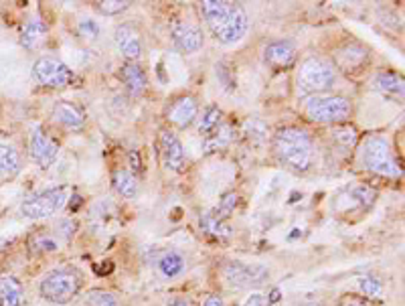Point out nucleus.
Returning <instances> with one entry per match:
<instances>
[{
	"label": "nucleus",
	"instance_id": "4be33fe9",
	"mask_svg": "<svg viewBox=\"0 0 405 306\" xmlns=\"http://www.w3.org/2000/svg\"><path fill=\"white\" fill-rule=\"evenodd\" d=\"M45 35H47V25H45L41 18H31V20L22 27L20 43H22V47H27V49H35L36 45L45 39Z\"/></svg>",
	"mask_w": 405,
	"mask_h": 306
},
{
	"label": "nucleus",
	"instance_id": "c85d7f7f",
	"mask_svg": "<svg viewBox=\"0 0 405 306\" xmlns=\"http://www.w3.org/2000/svg\"><path fill=\"white\" fill-rule=\"evenodd\" d=\"M359 290L367 296V298H383V284L381 280L373 278V276H363L359 278Z\"/></svg>",
	"mask_w": 405,
	"mask_h": 306
},
{
	"label": "nucleus",
	"instance_id": "4c0bfd02",
	"mask_svg": "<svg viewBox=\"0 0 405 306\" xmlns=\"http://www.w3.org/2000/svg\"><path fill=\"white\" fill-rule=\"evenodd\" d=\"M340 306H363L361 302H357V300H345Z\"/></svg>",
	"mask_w": 405,
	"mask_h": 306
},
{
	"label": "nucleus",
	"instance_id": "f8f14e48",
	"mask_svg": "<svg viewBox=\"0 0 405 306\" xmlns=\"http://www.w3.org/2000/svg\"><path fill=\"white\" fill-rule=\"evenodd\" d=\"M173 36H175L176 47L185 53H197L205 43L201 29L191 22H176L173 27Z\"/></svg>",
	"mask_w": 405,
	"mask_h": 306
},
{
	"label": "nucleus",
	"instance_id": "f03ea898",
	"mask_svg": "<svg viewBox=\"0 0 405 306\" xmlns=\"http://www.w3.org/2000/svg\"><path fill=\"white\" fill-rule=\"evenodd\" d=\"M274 150L282 164L292 171H306L312 162V140L300 128H284L274 138Z\"/></svg>",
	"mask_w": 405,
	"mask_h": 306
},
{
	"label": "nucleus",
	"instance_id": "58836bf2",
	"mask_svg": "<svg viewBox=\"0 0 405 306\" xmlns=\"http://www.w3.org/2000/svg\"><path fill=\"white\" fill-rule=\"evenodd\" d=\"M304 306H317V305H304Z\"/></svg>",
	"mask_w": 405,
	"mask_h": 306
},
{
	"label": "nucleus",
	"instance_id": "9d476101",
	"mask_svg": "<svg viewBox=\"0 0 405 306\" xmlns=\"http://www.w3.org/2000/svg\"><path fill=\"white\" fill-rule=\"evenodd\" d=\"M57 154H59L57 142L51 140L41 128H36L35 132H33V136H31V159L39 166L47 168V166H51L57 161Z\"/></svg>",
	"mask_w": 405,
	"mask_h": 306
},
{
	"label": "nucleus",
	"instance_id": "7ed1b4c3",
	"mask_svg": "<svg viewBox=\"0 0 405 306\" xmlns=\"http://www.w3.org/2000/svg\"><path fill=\"white\" fill-rule=\"evenodd\" d=\"M361 162L367 171L381 177L397 179L401 175V168L391 152V146L383 136H369L365 140L361 150Z\"/></svg>",
	"mask_w": 405,
	"mask_h": 306
},
{
	"label": "nucleus",
	"instance_id": "6ab92c4d",
	"mask_svg": "<svg viewBox=\"0 0 405 306\" xmlns=\"http://www.w3.org/2000/svg\"><path fill=\"white\" fill-rule=\"evenodd\" d=\"M22 302V286L17 278L2 274L0 276V306H20Z\"/></svg>",
	"mask_w": 405,
	"mask_h": 306
},
{
	"label": "nucleus",
	"instance_id": "cd10ccee",
	"mask_svg": "<svg viewBox=\"0 0 405 306\" xmlns=\"http://www.w3.org/2000/svg\"><path fill=\"white\" fill-rule=\"evenodd\" d=\"M221 126V109L219 108H207L203 112V118L199 120V132L209 136L217 128Z\"/></svg>",
	"mask_w": 405,
	"mask_h": 306
},
{
	"label": "nucleus",
	"instance_id": "72a5a7b5",
	"mask_svg": "<svg viewBox=\"0 0 405 306\" xmlns=\"http://www.w3.org/2000/svg\"><path fill=\"white\" fill-rule=\"evenodd\" d=\"M333 134H335V140H338L343 146H352L357 142V132H354V128H335Z\"/></svg>",
	"mask_w": 405,
	"mask_h": 306
},
{
	"label": "nucleus",
	"instance_id": "ddd939ff",
	"mask_svg": "<svg viewBox=\"0 0 405 306\" xmlns=\"http://www.w3.org/2000/svg\"><path fill=\"white\" fill-rule=\"evenodd\" d=\"M114 41H116L118 51H120L128 61H136V59H140L142 55L140 35H138L132 27H128V25L118 27L116 33H114Z\"/></svg>",
	"mask_w": 405,
	"mask_h": 306
},
{
	"label": "nucleus",
	"instance_id": "f3484780",
	"mask_svg": "<svg viewBox=\"0 0 405 306\" xmlns=\"http://www.w3.org/2000/svg\"><path fill=\"white\" fill-rule=\"evenodd\" d=\"M120 77H122V81L126 84V88L130 90L132 95L144 93L146 86H148L146 73H144V69H142L140 65H136V63H126L122 67V72H120Z\"/></svg>",
	"mask_w": 405,
	"mask_h": 306
},
{
	"label": "nucleus",
	"instance_id": "9b49d317",
	"mask_svg": "<svg viewBox=\"0 0 405 306\" xmlns=\"http://www.w3.org/2000/svg\"><path fill=\"white\" fill-rule=\"evenodd\" d=\"M160 154L162 162L168 171H180L185 164V148L180 145L178 136L171 130L160 132Z\"/></svg>",
	"mask_w": 405,
	"mask_h": 306
},
{
	"label": "nucleus",
	"instance_id": "f257e3e1",
	"mask_svg": "<svg viewBox=\"0 0 405 306\" xmlns=\"http://www.w3.org/2000/svg\"><path fill=\"white\" fill-rule=\"evenodd\" d=\"M203 15L211 27L213 35L223 45H233L241 41L247 33V15L239 4L223 2V0H205Z\"/></svg>",
	"mask_w": 405,
	"mask_h": 306
},
{
	"label": "nucleus",
	"instance_id": "6e6552de",
	"mask_svg": "<svg viewBox=\"0 0 405 306\" xmlns=\"http://www.w3.org/2000/svg\"><path fill=\"white\" fill-rule=\"evenodd\" d=\"M33 77L47 88H65L71 84L73 73L63 61L55 57H41L33 65Z\"/></svg>",
	"mask_w": 405,
	"mask_h": 306
},
{
	"label": "nucleus",
	"instance_id": "f704fd0d",
	"mask_svg": "<svg viewBox=\"0 0 405 306\" xmlns=\"http://www.w3.org/2000/svg\"><path fill=\"white\" fill-rule=\"evenodd\" d=\"M241 306H267V300L264 294H251V296H247V300Z\"/></svg>",
	"mask_w": 405,
	"mask_h": 306
},
{
	"label": "nucleus",
	"instance_id": "1a4fd4ad",
	"mask_svg": "<svg viewBox=\"0 0 405 306\" xmlns=\"http://www.w3.org/2000/svg\"><path fill=\"white\" fill-rule=\"evenodd\" d=\"M223 276L235 288H249L264 284L270 276V270L262 264H244V262H230L223 268Z\"/></svg>",
	"mask_w": 405,
	"mask_h": 306
},
{
	"label": "nucleus",
	"instance_id": "2eb2a0df",
	"mask_svg": "<svg viewBox=\"0 0 405 306\" xmlns=\"http://www.w3.org/2000/svg\"><path fill=\"white\" fill-rule=\"evenodd\" d=\"M265 61L276 67V69H284L290 67L296 59V49L290 41H276L272 45L265 47Z\"/></svg>",
	"mask_w": 405,
	"mask_h": 306
},
{
	"label": "nucleus",
	"instance_id": "2f4dec72",
	"mask_svg": "<svg viewBox=\"0 0 405 306\" xmlns=\"http://www.w3.org/2000/svg\"><path fill=\"white\" fill-rule=\"evenodd\" d=\"M130 6V2H122V0H106V2H98V11L104 15H120Z\"/></svg>",
	"mask_w": 405,
	"mask_h": 306
},
{
	"label": "nucleus",
	"instance_id": "c9c22d12",
	"mask_svg": "<svg viewBox=\"0 0 405 306\" xmlns=\"http://www.w3.org/2000/svg\"><path fill=\"white\" fill-rule=\"evenodd\" d=\"M166 306H191V300L187 296H176Z\"/></svg>",
	"mask_w": 405,
	"mask_h": 306
},
{
	"label": "nucleus",
	"instance_id": "c756f323",
	"mask_svg": "<svg viewBox=\"0 0 405 306\" xmlns=\"http://www.w3.org/2000/svg\"><path fill=\"white\" fill-rule=\"evenodd\" d=\"M237 203H239V195H237V193H227V195H223L221 203H219V207H217L213 213L219 217V219H223V221H225V219H227V217L235 211Z\"/></svg>",
	"mask_w": 405,
	"mask_h": 306
},
{
	"label": "nucleus",
	"instance_id": "412c9836",
	"mask_svg": "<svg viewBox=\"0 0 405 306\" xmlns=\"http://www.w3.org/2000/svg\"><path fill=\"white\" fill-rule=\"evenodd\" d=\"M365 59H367V51L359 45H347L343 51L336 53V63L345 72H352V69L361 67Z\"/></svg>",
	"mask_w": 405,
	"mask_h": 306
},
{
	"label": "nucleus",
	"instance_id": "b1692460",
	"mask_svg": "<svg viewBox=\"0 0 405 306\" xmlns=\"http://www.w3.org/2000/svg\"><path fill=\"white\" fill-rule=\"evenodd\" d=\"M114 187L126 199L136 197V193H138V180L128 171H116L114 173Z\"/></svg>",
	"mask_w": 405,
	"mask_h": 306
},
{
	"label": "nucleus",
	"instance_id": "423d86ee",
	"mask_svg": "<svg viewBox=\"0 0 405 306\" xmlns=\"http://www.w3.org/2000/svg\"><path fill=\"white\" fill-rule=\"evenodd\" d=\"M336 79L335 65L322 57H310L306 59L298 69V90L302 93L317 95L320 91L333 88Z\"/></svg>",
	"mask_w": 405,
	"mask_h": 306
},
{
	"label": "nucleus",
	"instance_id": "a211bd4d",
	"mask_svg": "<svg viewBox=\"0 0 405 306\" xmlns=\"http://www.w3.org/2000/svg\"><path fill=\"white\" fill-rule=\"evenodd\" d=\"M185 264H187V262H185L182 253L175 252V250L160 253V258L157 260V268H159L160 274H162L164 278H168V280L180 276V274L185 272Z\"/></svg>",
	"mask_w": 405,
	"mask_h": 306
},
{
	"label": "nucleus",
	"instance_id": "a878e982",
	"mask_svg": "<svg viewBox=\"0 0 405 306\" xmlns=\"http://www.w3.org/2000/svg\"><path fill=\"white\" fill-rule=\"evenodd\" d=\"M18 152L8 145H0V175H13L18 171Z\"/></svg>",
	"mask_w": 405,
	"mask_h": 306
},
{
	"label": "nucleus",
	"instance_id": "393cba45",
	"mask_svg": "<svg viewBox=\"0 0 405 306\" xmlns=\"http://www.w3.org/2000/svg\"><path fill=\"white\" fill-rule=\"evenodd\" d=\"M201 227H203L207 234L215 235V237H219V239H227L231 235L230 225H227L223 219H219L215 213H205V215L201 217Z\"/></svg>",
	"mask_w": 405,
	"mask_h": 306
},
{
	"label": "nucleus",
	"instance_id": "dca6fc26",
	"mask_svg": "<svg viewBox=\"0 0 405 306\" xmlns=\"http://www.w3.org/2000/svg\"><path fill=\"white\" fill-rule=\"evenodd\" d=\"M53 120L69 130H77L84 126L86 114L71 102H57L53 106Z\"/></svg>",
	"mask_w": 405,
	"mask_h": 306
},
{
	"label": "nucleus",
	"instance_id": "7c9ffc66",
	"mask_svg": "<svg viewBox=\"0 0 405 306\" xmlns=\"http://www.w3.org/2000/svg\"><path fill=\"white\" fill-rule=\"evenodd\" d=\"M89 306H120L118 298L114 294H109L106 290H93L88 294Z\"/></svg>",
	"mask_w": 405,
	"mask_h": 306
},
{
	"label": "nucleus",
	"instance_id": "bb28decb",
	"mask_svg": "<svg viewBox=\"0 0 405 306\" xmlns=\"http://www.w3.org/2000/svg\"><path fill=\"white\" fill-rule=\"evenodd\" d=\"M231 138H233V128L219 126V130H215L213 134L207 136V140H205V150H207V152H213V150H217V148H223V146L230 145Z\"/></svg>",
	"mask_w": 405,
	"mask_h": 306
},
{
	"label": "nucleus",
	"instance_id": "473e14b6",
	"mask_svg": "<svg viewBox=\"0 0 405 306\" xmlns=\"http://www.w3.org/2000/svg\"><path fill=\"white\" fill-rule=\"evenodd\" d=\"M77 31H79V35L84 36V39H98L100 36V25L95 22V20H79V25H77Z\"/></svg>",
	"mask_w": 405,
	"mask_h": 306
},
{
	"label": "nucleus",
	"instance_id": "20e7f679",
	"mask_svg": "<svg viewBox=\"0 0 405 306\" xmlns=\"http://www.w3.org/2000/svg\"><path fill=\"white\" fill-rule=\"evenodd\" d=\"M79 290H81V276L69 268L49 272L39 284L41 296L55 305H67L79 294Z\"/></svg>",
	"mask_w": 405,
	"mask_h": 306
},
{
	"label": "nucleus",
	"instance_id": "aec40b11",
	"mask_svg": "<svg viewBox=\"0 0 405 306\" xmlns=\"http://www.w3.org/2000/svg\"><path fill=\"white\" fill-rule=\"evenodd\" d=\"M373 90L381 91L391 98H404V79L397 73L383 72L373 79Z\"/></svg>",
	"mask_w": 405,
	"mask_h": 306
},
{
	"label": "nucleus",
	"instance_id": "39448f33",
	"mask_svg": "<svg viewBox=\"0 0 405 306\" xmlns=\"http://www.w3.org/2000/svg\"><path fill=\"white\" fill-rule=\"evenodd\" d=\"M351 102L343 95H331V93H317L310 95L306 102V114L310 120L322 122V124H338L349 120L351 116Z\"/></svg>",
	"mask_w": 405,
	"mask_h": 306
},
{
	"label": "nucleus",
	"instance_id": "0eeeda50",
	"mask_svg": "<svg viewBox=\"0 0 405 306\" xmlns=\"http://www.w3.org/2000/svg\"><path fill=\"white\" fill-rule=\"evenodd\" d=\"M69 199V189L67 187H55L47 189L43 193H36L33 197L25 199L20 203V213L29 219H45V217L57 215Z\"/></svg>",
	"mask_w": 405,
	"mask_h": 306
},
{
	"label": "nucleus",
	"instance_id": "4468645a",
	"mask_svg": "<svg viewBox=\"0 0 405 306\" xmlns=\"http://www.w3.org/2000/svg\"><path fill=\"white\" fill-rule=\"evenodd\" d=\"M199 114V106L191 95H182L176 102H173V106L168 108V122H173L178 128L191 126Z\"/></svg>",
	"mask_w": 405,
	"mask_h": 306
},
{
	"label": "nucleus",
	"instance_id": "5701e85b",
	"mask_svg": "<svg viewBox=\"0 0 405 306\" xmlns=\"http://www.w3.org/2000/svg\"><path fill=\"white\" fill-rule=\"evenodd\" d=\"M29 248L33 253H53L61 250V239L59 235L47 234V232H36L29 239Z\"/></svg>",
	"mask_w": 405,
	"mask_h": 306
},
{
	"label": "nucleus",
	"instance_id": "e433bc0d",
	"mask_svg": "<svg viewBox=\"0 0 405 306\" xmlns=\"http://www.w3.org/2000/svg\"><path fill=\"white\" fill-rule=\"evenodd\" d=\"M203 306H225V305H223V298H221V296L213 294V296H209V298L205 300V305Z\"/></svg>",
	"mask_w": 405,
	"mask_h": 306
}]
</instances>
